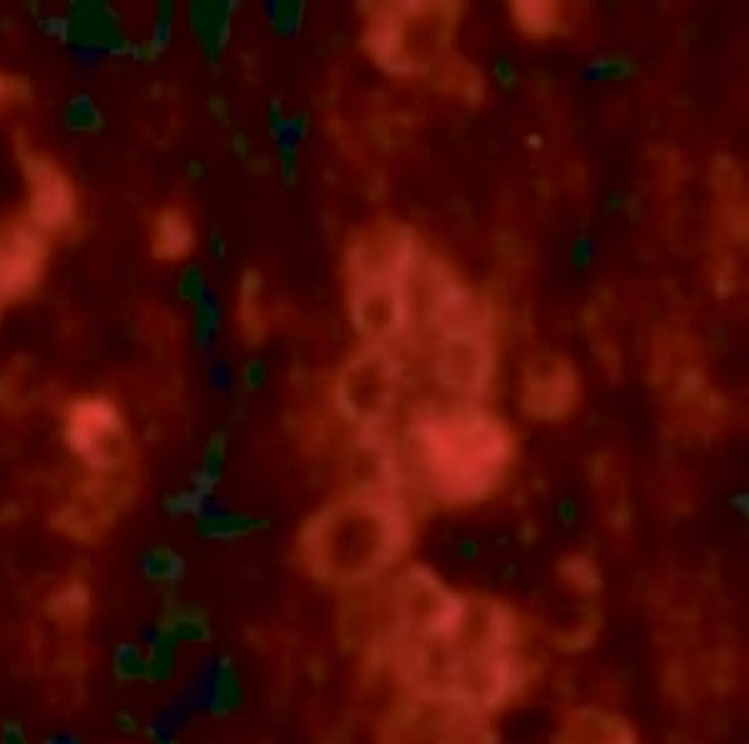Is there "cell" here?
I'll return each instance as SVG.
<instances>
[{"label":"cell","instance_id":"cell-28","mask_svg":"<svg viewBox=\"0 0 749 744\" xmlns=\"http://www.w3.org/2000/svg\"><path fill=\"white\" fill-rule=\"evenodd\" d=\"M712 278H714V293L720 297H729L739 288V273L732 255L720 253V260H714L712 265Z\"/></svg>","mask_w":749,"mask_h":744},{"label":"cell","instance_id":"cell-13","mask_svg":"<svg viewBox=\"0 0 749 744\" xmlns=\"http://www.w3.org/2000/svg\"><path fill=\"white\" fill-rule=\"evenodd\" d=\"M195 230L183 208L160 210L153 226V255L163 263H175L193 253Z\"/></svg>","mask_w":749,"mask_h":744},{"label":"cell","instance_id":"cell-32","mask_svg":"<svg viewBox=\"0 0 749 744\" xmlns=\"http://www.w3.org/2000/svg\"><path fill=\"white\" fill-rule=\"evenodd\" d=\"M178 295H180V300H185V303H193V305L203 303V295H205V275H203L200 265L185 267L183 273H180V280H178Z\"/></svg>","mask_w":749,"mask_h":744},{"label":"cell","instance_id":"cell-3","mask_svg":"<svg viewBox=\"0 0 749 744\" xmlns=\"http://www.w3.org/2000/svg\"><path fill=\"white\" fill-rule=\"evenodd\" d=\"M368 26L363 48L372 63L397 78L425 75L445 60L458 33L462 5L458 3H363Z\"/></svg>","mask_w":749,"mask_h":744},{"label":"cell","instance_id":"cell-40","mask_svg":"<svg viewBox=\"0 0 749 744\" xmlns=\"http://www.w3.org/2000/svg\"><path fill=\"white\" fill-rule=\"evenodd\" d=\"M285 131H288V120L283 118V106H280V100H273V106H270V133H273V138H280Z\"/></svg>","mask_w":749,"mask_h":744},{"label":"cell","instance_id":"cell-6","mask_svg":"<svg viewBox=\"0 0 749 744\" xmlns=\"http://www.w3.org/2000/svg\"><path fill=\"white\" fill-rule=\"evenodd\" d=\"M433 370L440 385L462 398L485 395L495 377V347L485 322L442 330Z\"/></svg>","mask_w":749,"mask_h":744},{"label":"cell","instance_id":"cell-50","mask_svg":"<svg viewBox=\"0 0 749 744\" xmlns=\"http://www.w3.org/2000/svg\"><path fill=\"white\" fill-rule=\"evenodd\" d=\"M20 515V510H18V505H5L0 507V522H11V519H15Z\"/></svg>","mask_w":749,"mask_h":744},{"label":"cell","instance_id":"cell-7","mask_svg":"<svg viewBox=\"0 0 749 744\" xmlns=\"http://www.w3.org/2000/svg\"><path fill=\"white\" fill-rule=\"evenodd\" d=\"M15 155L30 186L28 223L43 235H60L70 230L78 220V195L68 175L51 158L33 153L23 131L15 133Z\"/></svg>","mask_w":749,"mask_h":744},{"label":"cell","instance_id":"cell-42","mask_svg":"<svg viewBox=\"0 0 749 744\" xmlns=\"http://www.w3.org/2000/svg\"><path fill=\"white\" fill-rule=\"evenodd\" d=\"M3 744H28L26 742V734H23V730L18 727V724H5L3 727V740H0Z\"/></svg>","mask_w":749,"mask_h":744},{"label":"cell","instance_id":"cell-37","mask_svg":"<svg viewBox=\"0 0 749 744\" xmlns=\"http://www.w3.org/2000/svg\"><path fill=\"white\" fill-rule=\"evenodd\" d=\"M243 383L248 390H258L265 383V365L260 360H250L243 370Z\"/></svg>","mask_w":749,"mask_h":744},{"label":"cell","instance_id":"cell-23","mask_svg":"<svg viewBox=\"0 0 749 744\" xmlns=\"http://www.w3.org/2000/svg\"><path fill=\"white\" fill-rule=\"evenodd\" d=\"M63 123L76 133H98L103 128V113L95 106L92 98L76 95L68 100L66 110H63Z\"/></svg>","mask_w":749,"mask_h":744},{"label":"cell","instance_id":"cell-36","mask_svg":"<svg viewBox=\"0 0 749 744\" xmlns=\"http://www.w3.org/2000/svg\"><path fill=\"white\" fill-rule=\"evenodd\" d=\"M163 51H165V48H160L155 40L147 38V40H143L140 45H131V53L128 55H132L135 60H143V63H153L155 58L163 55Z\"/></svg>","mask_w":749,"mask_h":744},{"label":"cell","instance_id":"cell-22","mask_svg":"<svg viewBox=\"0 0 749 744\" xmlns=\"http://www.w3.org/2000/svg\"><path fill=\"white\" fill-rule=\"evenodd\" d=\"M140 570L147 580L160 582V585H172L183 577L185 562L178 552H172L171 547H153L143 555Z\"/></svg>","mask_w":749,"mask_h":744},{"label":"cell","instance_id":"cell-12","mask_svg":"<svg viewBox=\"0 0 749 744\" xmlns=\"http://www.w3.org/2000/svg\"><path fill=\"white\" fill-rule=\"evenodd\" d=\"M712 193L720 208V223L727 238L735 245H747L749 213L745 175L732 155H717L712 160Z\"/></svg>","mask_w":749,"mask_h":744},{"label":"cell","instance_id":"cell-43","mask_svg":"<svg viewBox=\"0 0 749 744\" xmlns=\"http://www.w3.org/2000/svg\"><path fill=\"white\" fill-rule=\"evenodd\" d=\"M208 106H211V113L218 120H223V123H227V120H230V110H227V103H225V98H220V95H212Z\"/></svg>","mask_w":749,"mask_h":744},{"label":"cell","instance_id":"cell-19","mask_svg":"<svg viewBox=\"0 0 749 744\" xmlns=\"http://www.w3.org/2000/svg\"><path fill=\"white\" fill-rule=\"evenodd\" d=\"M91 607V595L85 582H68L60 590H55L53 598L48 599V612L55 622L60 625H78L88 614Z\"/></svg>","mask_w":749,"mask_h":744},{"label":"cell","instance_id":"cell-30","mask_svg":"<svg viewBox=\"0 0 749 744\" xmlns=\"http://www.w3.org/2000/svg\"><path fill=\"white\" fill-rule=\"evenodd\" d=\"M33 98V91H30V83L26 78H18V75H5L0 73V113L8 110L11 106H26L30 103Z\"/></svg>","mask_w":749,"mask_h":744},{"label":"cell","instance_id":"cell-17","mask_svg":"<svg viewBox=\"0 0 749 744\" xmlns=\"http://www.w3.org/2000/svg\"><path fill=\"white\" fill-rule=\"evenodd\" d=\"M510 15L514 28L532 40L550 38L562 28V5L553 0H513Z\"/></svg>","mask_w":749,"mask_h":744},{"label":"cell","instance_id":"cell-31","mask_svg":"<svg viewBox=\"0 0 749 744\" xmlns=\"http://www.w3.org/2000/svg\"><path fill=\"white\" fill-rule=\"evenodd\" d=\"M592 70H594V75H600V78L605 80H625L630 78V75H634L637 66L632 63L627 55L612 53L600 58V60H594V63H592Z\"/></svg>","mask_w":749,"mask_h":744},{"label":"cell","instance_id":"cell-34","mask_svg":"<svg viewBox=\"0 0 749 744\" xmlns=\"http://www.w3.org/2000/svg\"><path fill=\"white\" fill-rule=\"evenodd\" d=\"M280 175L285 186H295L298 180V150L292 146H280Z\"/></svg>","mask_w":749,"mask_h":744},{"label":"cell","instance_id":"cell-25","mask_svg":"<svg viewBox=\"0 0 749 744\" xmlns=\"http://www.w3.org/2000/svg\"><path fill=\"white\" fill-rule=\"evenodd\" d=\"M220 328V315H218V307L212 303H197L195 305V315H193V333H195V343L200 347L211 345V340L218 333Z\"/></svg>","mask_w":749,"mask_h":744},{"label":"cell","instance_id":"cell-49","mask_svg":"<svg viewBox=\"0 0 749 744\" xmlns=\"http://www.w3.org/2000/svg\"><path fill=\"white\" fill-rule=\"evenodd\" d=\"M211 245H212V255H215V257H225V240L218 230H212Z\"/></svg>","mask_w":749,"mask_h":744},{"label":"cell","instance_id":"cell-20","mask_svg":"<svg viewBox=\"0 0 749 744\" xmlns=\"http://www.w3.org/2000/svg\"><path fill=\"white\" fill-rule=\"evenodd\" d=\"M265 522L250 518V515H240V512H211L203 515L197 522V532L212 537V540H237L245 537L252 532L263 530Z\"/></svg>","mask_w":749,"mask_h":744},{"label":"cell","instance_id":"cell-2","mask_svg":"<svg viewBox=\"0 0 749 744\" xmlns=\"http://www.w3.org/2000/svg\"><path fill=\"white\" fill-rule=\"evenodd\" d=\"M410 537L408 510L387 485L378 482L315 512L300 530V550L317 577L330 572L363 577L402 558Z\"/></svg>","mask_w":749,"mask_h":744},{"label":"cell","instance_id":"cell-11","mask_svg":"<svg viewBox=\"0 0 749 744\" xmlns=\"http://www.w3.org/2000/svg\"><path fill=\"white\" fill-rule=\"evenodd\" d=\"M68 20L66 43L85 51L131 53V43L120 30L116 11L106 3H73Z\"/></svg>","mask_w":749,"mask_h":744},{"label":"cell","instance_id":"cell-15","mask_svg":"<svg viewBox=\"0 0 749 744\" xmlns=\"http://www.w3.org/2000/svg\"><path fill=\"white\" fill-rule=\"evenodd\" d=\"M433 85L437 91L458 95L467 106H480L485 100L487 83L482 73L460 55H447L445 60L433 67Z\"/></svg>","mask_w":749,"mask_h":744},{"label":"cell","instance_id":"cell-26","mask_svg":"<svg viewBox=\"0 0 749 744\" xmlns=\"http://www.w3.org/2000/svg\"><path fill=\"white\" fill-rule=\"evenodd\" d=\"M145 662H147V652L140 645H123L116 652V672L123 679L145 677Z\"/></svg>","mask_w":749,"mask_h":744},{"label":"cell","instance_id":"cell-16","mask_svg":"<svg viewBox=\"0 0 749 744\" xmlns=\"http://www.w3.org/2000/svg\"><path fill=\"white\" fill-rule=\"evenodd\" d=\"M237 322H240V333L248 340L250 345H258L267 333V315L263 307V275L248 267L240 282H237Z\"/></svg>","mask_w":749,"mask_h":744},{"label":"cell","instance_id":"cell-5","mask_svg":"<svg viewBox=\"0 0 749 744\" xmlns=\"http://www.w3.org/2000/svg\"><path fill=\"white\" fill-rule=\"evenodd\" d=\"M63 438L68 447L98 472L118 470L123 465V455L128 450L123 415L116 402L100 395L76 400L68 405Z\"/></svg>","mask_w":749,"mask_h":744},{"label":"cell","instance_id":"cell-10","mask_svg":"<svg viewBox=\"0 0 749 744\" xmlns=\"http://www.w3.org/2000/svg\"><path fill=\"white\" fill-rule=\"evenodd\" d=\"M45 235L30 223L8 227L0 240V303L28 297L38 288L45 265Z\"/></svg>","mask_w":749,"mask_h":744},{"label":"cell","instance_id":"cell-9","mask_svg":"<svg viewBox=\"0 0 749 744\" xmlns=\"http://www.w3.org/2000/svg\"><path fill=\"white\" fill-rule=\"evenodd\" d=\"M350 320L370 345L397 335L410 318V280L368 275L350 280Z\"/></svg>","mask_w":749,"mask_h":744},{"label":"cell","instance_id":"cell-1","mask_svg":"<svg viewBox=\"0 0 749 744\" xmlns=\"http://www.w3.org/2000/svg\"><path fill=\"white\" fill-rule=\"evenodd\" d=\"M410 439L427 490L447 505L487 500L514 455V438L505 420L474 402L422 410L410 425Z\"/></svg>","mask_w":749,"mask_h":744},{"label":"cell","instance_id":"cell-44","mask_svg":"<svg viewBox=\"0 0 749 744\" xmlns=\"http://www.w3.org/2000/svg\"><path fill=\"white\" fill-rule=\"evenodd\" d=\"M45 744H83V742H80V737L76 734V732L60 730V732H55V734H51V737L45 740Z\"/></svg>","mask_w":749,"mask_h":744},{"label":"cell","instance_id":"cell-48","mask_svg":"<svg viewBox=\"0 0 749 744\" xmlns=\"http://www.w3.org/2000/svg\"><path fill=\"white\" fill-rule=\"evenodd\" d=\"M233 150H235V155H240L243 160H248L250 155V143L245 135H235L233 138Z\"/></svg>","mask_w":749,"mask_h":744},{"label":"cell","instance_id":"cell-21","mask_svg":"<svg viewBox=\"0 0 749 744\" xmlns=\"http://www.w3.org/2000/svg\"><path fill=\"white\" fill-rule=\"evenodd\" d=\"M225 452H227V438H225V432H215L211 438V442H208V447H205L203 465H200L195 478H193V485H195L193 490H195L200 497H205V500H208V495L215 490L218 479L223 475Z\"/></svg>","mask_w":749,"mask_h":744},{"label":"cell","instance_id":"cell-45","mask_svg":"<svg viewBox=\"0 0 749 744\" xmlns=\"http://www.w3.org/2000/svg\"><path fill=\"white\" fill-rule=\"evenodd\" d=\"M307 125H310V118H307V113H295V115L288 120V128L295 135L307 133Z\"/></svg>","mask_w":749,"mask_h":744},{"label":"cell","instance_id":"cell-27","mask_svg":"<svg viewBox=\"0 0 749 744\" xmlns=\"http://www.w3.org/2000/svg\"><path fill=\"white\" fill-rule=\"evenodd\" d=\"M58 530H63L76 540H91L98 532V525L80 507H66L63 512H58Z\"/></svg>","mask_w":749,"mask_h":744},{"label":"cell","instance_id":"cell-41","mask_svg":"<svg viewBox=\"0 0 749 744\" xmlns=\"http://www.w3.org/2000/svg\"><path fill=\"white\" fill-rule=\"evenodd\" d=\"M578 515H579V510H578V505L572 503V500H562V503L557 505V518L562 519L567 527L578 522Z\"/></svg>","mask_w":749,"mask_h":744},{"label":"cell","instance_id":"cell-8","mask_svg":"<svg viewBox=\"0 0 749 744\" xmlns=\"http://www.w3.org/2000/svg\"><path fill=\"white\" fill-rule=\"evenodd\" d=\"M579 372L575 362L554 350H538L522 365L520 408L535 423H560L575 412Z\"/></svg>","mask_w":749,"mask_h":744},{"label":"cell","instance_id":"cell-4","mask_svg":"<svg viewBox=\"0 0 749 744\" xmlns=\"http://www.w3.org/2000/svg\"><path fill=\"white\" fill-rule=\"evenodd\" d=\"M400 362L382 345H365L342 365L335 383V405L345 420L375 427L400 398Z\"/></svg>","mask_w":749,"mask_h":744},{"label":"cell","instance_id":"cell-18","mask_svg":"<svg viewBox=\"0 0 749 744\" xmlns=\"http://www.w3.org/2000/svg\"><path fill=\"white\" fill-rule=\"evenodd\" d=\"M203 692H205V705L215 715H227L240 705V679L227 660L215 662V669Z\"/></svg>","mask_w":749,"mask_h":744},{"label":"cell","instance_id":"cell-14","mask_svg":"<svg viewBox=\"0 0 749 744\" xmlns=\"http://www.w3.org/2000/svg\"><path fill=\"white\" fill-rule=\"evenodd\" d=\"M235 11V3H218V0H203L190 5V26L200 40L205 55L212 63L223 53L230 40V18Z\"/></svg>","mask_w":749,"mask_h":744},{"label":"cell","instance_id":"cell-24","mask_svg":"<svg viewBox=\"0 0 749 744\" xmlns=\"http://www.w3.org/2000/svg\"><path fill=\"white\" fill-rule=\"evenodd\" d=\"M562 574L572 585H578L585 592H594L600 590V572L597 565L585 555H572V558L562 559Z\"/></svg>","mask_w":749,"mask_h":744},{"label":"cell","instance_id":"cell-38","mask_svg":"<svg viewBox=\"0 0 749 744\" xmlns=\"http://www.w3.org/2000/svg\"><path fill=\"white\" fill-rule=\"evenodd\" d=\"M495 78L499 80L502 88L513 91L514 85H517V80H520V75H517V70H514L507 60H498V63H495Z\"/></svg>","mask_w":749,"mask_h":744},{"label":"cell","instance_id":"cell-46","mask_svg":"<svg viewBox=\"0 0 749 744\" xmlns=\"http://www.w3.org/2000/svg\"><path fill=\"white\" fill-rule=\"evenodd\" d=\"M572 260H575L579 267H585L587 263H590V248H587V242H585V240L575 245V250H572Z\"/></svg>","mask_w":749,"mask_h":744},{"label":"cell","instance_id":"cell-35","mask_svg":"<svg viewBox=\"0 0 749 744\" xmlns=\"http://www.w3.org/2000/svg\"><path fill=\"white\" fill-rule=\"evenodd\" d=\"M510 240H513V242L507 245L502 235L498 238L499 257H502V260H507V263H514V265H517V263H525V248H522V242L514 238V235H510Z\"/></svg>","mask_w":749,"mask_h":744},{"label":"cell","instance_id":"cell-29","mask_svg":"<svg viewBox=\"0 0 749 744\" xmlns=\"http://www.w3.org/2000/svg\"><path fill=\"white\" fill-rule=\"evenodd\" d=\"M303 15H305V3H292V0H283V3H275L273 11H270V20H273V28L277 33L288 36V33H295L298 28L303 26Z\"/></svg>","mask_w":749,"mask_h":744},{"label":"cell","instance_id":"cell-52","mask_svg":"<svg viewBox=\"0 0 749 744\" xmlns=\"http://www.w3.org/2000/svg\"><path fill=\"white\" fill-rule=\"evenodd\" d=\"M267 165H270V160L267 158L252 160V170H255V173H267Z\"/></svg>","mask_w":749,"mask_h":744},{"label":"cell","instance_id":"cell-51","mask_svg":"<svg viewBox=\"0 0 749 744\" xmlns=\"http://www.w3.org/2000/svg\"><path fill=\"white\" fill-rule=\"evenodd\" d=\"M203 173H205V170H203V162H197V160H190V162H187V175H190L193 180L203 178Z\"/></svg>","mask_w":749,"mask_h":744},{"label":"cell","instance_id":"cell-33","mask_svg":"<svg viewBox=\"0 0 749 744\" xmlns=\"http://www.w3.org/2000/svg\"><path fill=\"white\" fill-rule=\"evenodd\" d=\"M172 33V3H163L158 8V18H155V33L153 40L158 43L160 48H165V43L171 40Z\"/></svg>","mask_w":749,"mask_h":744},{"label":"cell","instance_id":"cell-47","mask_svg":"<svg viewBox=\"0 0 749 744\" xmlns=\"http://www.w3.org/2000/svg\"><path fill=\"white\" fill-rule=\"evenodd\" d=\"M458 552H460L462 559H474L480 555V547H477L474 540H462L460 545H458Z\"/></svg>","mask_w":749,"mask_h":744},{"label":"cell","instance_id":"cell-39","mask_svg":"<svg viewBox=\"0 0 749 744\" xmlns=\"http://www.w3.org/2000/svg\"><path fill=\"white\" fill-rule=\"evenodd\" d=\"M40 26H43V33H48V36H53V38H60V40L68 38V20H66V18L51 15V18H45V20H43Z\"/></svg>","mask_w":749,"mask_h":744}]
</instances>
